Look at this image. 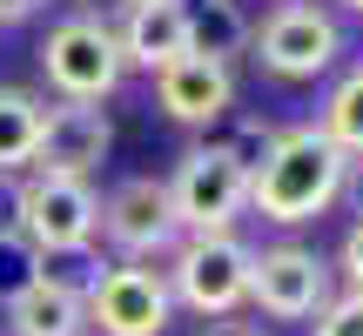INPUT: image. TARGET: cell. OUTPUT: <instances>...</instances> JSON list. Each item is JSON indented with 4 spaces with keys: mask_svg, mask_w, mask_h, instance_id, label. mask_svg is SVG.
Segmentation results:
<instances>
[{
    "mask_svg": "<svg viewBox=\"0 0 363 336\" xmlns=\"http://www.w3.org/2000/svg\"><path fill=\"white\" fill-rule=\"evenodd\" d=\"M337 296V269L303 242H269L249 262V303L269 323H310L323 303Z\"/></svg>",
    "mask_w": 363,
    "mask_h": 336,
    "instance_id": "8992f818",
    "label": "cell"
},
{
    "mask_svg": "<svg viewBox=\"0 0 363 336\" xmlns=\"http://www.w3.org/2000/svg\"><path fill=\"white\" fill-rule=\"evenodd\" d=\"M40 121H48V101L34 88H0V168H21L34 162V142H40Z\"/></svg>",
    "mask_w": 363,
    "mask_h": 336,
    "instance_id": "9a60e30c",
    "label": "cell"
},
{
    "mask_svg": "<svg viewBox=\"0 0 363 336\" xmlns=\"http://www.w3.org/2000/svg\"><path fill=\"white\" fill-rule=\"evenodd\" d=\"M101 235L121 249V262H148V256H169L182 242V222L169 202V181L155 175H128L115 195L101 202Z\"/></svg>",
    "mask_w": 363,
    "mask_h": 336,
    "instance_id": "9c48e42d",
    "label": "cell"
},
{
    "mask_svg": "<svg viewBox=\"0 0 363 336\" xmlns=\"http://www.w3.org/2000/svg\"><path fill=\"white\" fill-rule=\"evenodd\" d=\"M249 47H256V61L269 67L276 81H316L337 67L343 54V27L330 7H316V0H283V7H269V21L249 34Z\"/></svg>",
    "mask_w": 363,
    "mask_h": 336,
    "instance_id": "277c9868",
    "label": "cell"
},
{
    "mask_svg": "<svg viewBox=\"0 0 363 336\" xmlns=\"http://www.w3.org/2000/svg\"><path fill=\"white\" fill-rule=\"evenodd\" d=\"M343 175H350V155L316 121L276 128L262 162L249 168V208L262 222H276V229H296V222H316L343 195Z\"/></svg>",
    "mask_w": 363,
    "mask_h": 336,
    "instance_id": "6da1fadb",
    "label": "cell"
},
{
    "mask_svg": "<svg viewBox=\"0 0 363 336\" xmlns=\"http://www.w3.org/2000/svg\"><path fill=\"white\" fill-rule=\"evenodd\" d=\"M81 303H88V330H101V336H162L169 316H175L169 276L148 269V262H108V269H94Z\"/></svg>",
    "mask_w": 363,
    "mask_h": 336,
    "instance_id": "52a82bcc",
    "label": "cell"
},
{
    "mask_svg": "<svg viewBox=\"0 0 363 336\" xmlns=\"http://www.w3.org/2000/svg\"><path fill=\"white\" fill-rule=\"evenodd\" d=\"M249 262L256 249L242 242L235 229H202V235H182L169 249V296L195 316H235L249 303Z\"/></svg>",
    "mask_w": 363,
    "mask_h": 336,
    "instance_id": "7a4b0ae2",
    "label": "cell"
},
{
    "mask_svg": "<svg viewBox=\"0 0 363 336\" xmlns=\"http://www.w3.org/2000/svg\"><path fill=\"white\" fill-rule=\"evenodd\" d=\"M269 121H235V128H229V142H222V148H229V155L235 162H242V168H256L262 162V148H269Z\"/></svg>",
    "mask_w": 363,
    "mask_h": 336,
    "instance_id": "d6986e66",
    "label": "cell"
},
{
    "mask_svg": "<svg viewBox=\"0 0 363 336\" xmlns=\"http://www.w3.org/2000/svg\"><path fill=\"white\" fill-rule=\"evenodd\" d=\"M249 13H242V0H195L189 7V54H208V61H222L229 67L235 54L249 47Z\"/></svg>",
    "mask_w": 363,
    "mask_h": 336,
    "instance_id": "5bb4252c",
    "label": "cell"
},
{
    "mask_svg": "<svg viewBox=\"0 0 363 336\" xmlns=\"http://www.w3.org/2000/svg\"><path fill=\"white\" fill-rule=\"evenodd\" d=\"M169 202L182 235H202V229H235V215L249 208V168L229 155L222 142H202L175 162L169 175Z\"/></svg>",
    "mask_w": 363,
    "mask_h": 336,
    "instance_id": "5b68a950",
    "label": "cell"
},
{
    "mask_svg": "<svg viewBox=\"0 0 363 336\" xmlns=\"http://www.w3.org/2000/svg\"><path fill=\"white\" fill-rule=\"evenodd\" d=\"M40 7H48V0H0V27H13V21H34Z\"/></svg>",
    "mask_w": 363,
    "mask_h": 336,
    "instance_id": "603a6c76",
    "label": "cell"
},
{
    "mask_svg": "<svg viewBox=\"0 0 363 336\" xmlns=\"http://www.w3.org/2000/svg\"><path fill=\"white\" fill-rule=\"evenodd\" d=\"M101 229V195L81 175H40L21 181V235L40 256H81Z\"/></svg>",
    "mask_w": 363,
    "mask_h": 336,
    "instance_id": "ba28073f",
    "label": "cell"
},
{
    "mask_svg": "<svg viewBox=\"0 0 363 336\" xmlns=\"http://www.w3.org/2000/svg\"><path fill=\"white\" fill-rule=\"evenodd\" d=\"M310 336H363V289H337L310 316Z\"/></svg>",
    "mask_w": 363,
    "mask_h": 336,
    "instance_id": "ac0fdd59",
    "label": "cell"
},
{
    "mask_svg": "<svg viewBox=\"0 0 363 336\" xmlns=\"http://www.w3.org/2000/svg\"><path fill=\"white\" fill-rule=\"evenodd\" d=\"M34 276H48V256H40V249L27 242L21 229H13V235H0V303H7V296H21Z\"/></svg>",
    "mask_w": 363,
    "mask_h": 336,
    "instance_id": "e0dca14e",
    "label": "cell"
},
{
    "mask_svg": "<svg viewBox=\"0 0 363 336\" xmlns=\"http://www.w3.org/2000/svg\"><path fill=\"white\" fill-rule=\"evenodd\" d=\"M7 336H88V303L67 276H34L21 296H7Z\"/></svg>",
    "mask_w": 363,
    "mask_h": 336,
    "instance_id": "7c38bea8",
    "label": "cell"
},
{
    "mask_svg": "<svg viewBox=\"0 0 363 336\" xmlns=\"http://www.w3.org/2000/svg\"><path fill=\"white\" fill-rule=\"evenodd\" d=\"M343 195H350L357 215H363V162H350V175H343Z\"/></svg>",
    "mask_w": 363,
    "mask_h": 336,
    "instance_id": "cb8c5ba5",
    "label": "cell"
},
{
    "mask_svg": "<svg viewBox=\"0 0 363 336\" xmlns=\"http://www.w3.org/2000/svg\"><path fill=\"white\" fill-rule=\"evenodd\" d=\"M202 336H269V330H262V323H242V316H208Z\"/></svg>",
    "mask_w": 363,
    "mask_h": 336,
    "instance_id": "7402d4cb",
    "label": "cell"
},
{
    "mask_svg": "<svg viewBox=\"0 0 363 336\" xmlns=\"http://www.w3.org/2000/svg\"><path fill=\"white\" fill-rule=\"evenodd\" d=\"M121 61L128 67H169L175 54H189V0H142L121 21Z\"/></svg>",
    "mask_w": 363,
    "mask_h": 336,
    "instance_id": "4fadbf2b",
    "label": "cell"
},
{
    "mask_svg": "<svg viewBox=\"0 0 363 336\" xmlns=\"http://www.w3.org/2000/svg\"><path fill=\"white\" fill-rule=\"evenodd\" d=\"M121 7H142V0H121Z\"/></svg>",
    "mask_w": 363,
    "mask_h": 336,
    "instance_id": "484cf974",
    "label": "cell"
},
{
    "mask_svg": "<svg viewBox=\"0 0 363 336\" xmlns=\"http://www.w3.org/2000/svg\"><path fill=\"white\" fill-rule=\"evenodd\" d=\"M343 7H350V13H363V0H343Z\"/></svg>",
    "mask_w": 363,
    "mask_h": 336,
    "instance_id": "d4e9b609",
    "label": "cell"
},
{
    "mask_svg": "<svg viewBox=\"0 0 363 336\" xmlns=\"http://www.w3.org/2000/svg\"><path fill=\"white\" fill-rule=\"evenodd\" d=\"M108 148H115V128H108L101 101H61V108H48V121H40L34 168L40 175H81L88 181L94 168L108 162Z\"/></svg>",
    "mask_w": 363,
    "mask_h": 336,
    "instance_id": "30bf717a",
    "label": "cell"
},
{
    "mask_svg": "<svg viewBox=\"0 0 363 336\" xmlns=\"http://www.w3.org/2000/svg\"><path fill=\"white\" fill-rule=\"evenodd\" d=\"M40 74H48V88L61 101H108L121 88V74H128V61H121V40H115L108 21L67 13L40 40Z\"/></svg>",
    "mask_w": 363,
    "mask_h": 336,
    "instance_id": "3957f363",
    "label": "cell"
},
{
    "mask_svg": "<svg viewBox=\"0 0 363 336\" xmlns=\"http://www.w3.org/2000/svg\"><path fill=\"white\" fill-rule=\"evenodd\" d=\"M21 229V181L0 168V235H13Z\"/></svg>",
    "mask_w": 363,
    "mask_h": 336,
    "instance_id": "44dd1931",
    "label": "cell"
},
{
    "mask_svg": "<svg viewBox=\"0 0 363 336\" xmlns=\"http://www.w3.org/2000/svg\"><path fill=\"white\" fill-rule=\"evenodd\" d=\"M316 128H323V135H330V142H337L350 162H363V67H350V74L330 88L323 121H316Z\"/></svg>",
    "mask_w": 363,
    "mask_h": 336,
    "instance_id": "2e32d148",
    "label": "cell"
},
{
    "mask_svg": "<svg viewBox=\"0 0 363 336\" xmlns=\"http://www.w3.org/2000/svg\"><path fill=\"white\" fill-rule=\"evenodd\" d=\"M337 276L350 289H363V215L350 222V235H343V249H337Z\"/></svg>",
    "mask_w": 363,
    "mask_h": 336,
    "instance_id": "ffe728a7",
    "label": "cell"
},
{
    "mask_svg": "<svg viewBox=\"0 0 363 336\" xmlns=\"http://www.w3.org/2000/svg\"><path fill=\"white\" fill-rule=\"evenodd\" d=\"M155 101L182 128H208L235 115V74L208 54H175L169 67H155Z\"/></svg>",
    "mask_w": 363,
    "mask_h": 336,
    "instance_id": "8fae6325",
    "label": "cell"
}]
</instances>
